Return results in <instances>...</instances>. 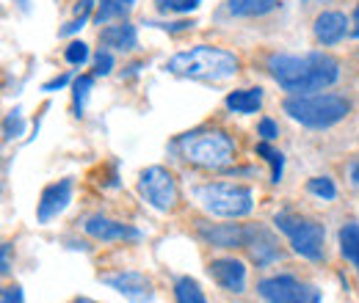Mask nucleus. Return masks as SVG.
<instances>
[{
	"instance_id": "30",
	"label": "nucleus",
	"mask_w": 359,
	"mask_h": 303,
	"mask_svg": "<svg viewBox=\"0 0 359 303\" xmlns=\"http://www.w3.org/2000/svg\"><path fill=\"white\" fill-rule=\"evenodd\" d=\"M0 303H25V293H22V287H17V284L6 287V290H3V295H0Z\"/></svg>"
},
{
	"instance_id": "38",
	"label": "nucleus",
	"mask_w": 359,
	"mask_h": 303,
	"mask_svg": "<svg viewBox=\"0 0 359 303\" xmlns=\"http://www.w3.org/2000/svg\"><path fill=\"white\" fill-rule=\"evenodd\" d=\"M72 303H97V301H89V298H75Z\"/></svg>"
},
{
	"instance_id": "7",
	"label": "nucleus",
	"mask_w": 359,
	"mask_h": 303,
	"mask_svg": "<svg viewBox=\"0 0 359 303\" xmlns=\"http://www.w3.org/2000/svg\"><path fill=\"white\" fill-rule=\"evenodd\" d=\"M138 196L158 213H172L177 207L180 190L175 174L163 166H149L138 174Z\"/></svg>"
},
{
	"instance_id": "35",
	"label": "nucleus",
	"mask_w": 359,
	"mask_h": 303,
	"mask_svg": "<svg viewBox=\"0 0 359 303\" xmlns=\"http://www.w3.org/2000/svg\"><path fill=\"white\" fill-rule=\"evenodd\" d=\"M94 6H97L94 0H78V3H75V14H78V17H91V8H94Z\"/></svg>"
},
{
	"instance_id": "28",
	"label": "nucleus",
	"mask_w": 359,
	"mask_h": 303,
	"mask_svg": "<svg viewBox=\"0 0 359 303\" xmlns=\"http://www.w3.org/2000/svg\"><path fill=\"white\" fill-rule=\"evenodd\" d=\"M111 72H114V52L102 47V50L94 55V78H105V75H111Z\"/></svg>"
},
{
	"instance_id": "23",
	"label": "nucleus",
	"mask_w": 359,
	"mask_h": 303,
	"mask_svg": "<svg viewBox=\"0 0 359 303\" xmlns=\"http://www.w3.org/2000/svg\"><path fill=\"white\" fill-rule=\"evenodd\" d=\"M91 86H94V75H81V78H75V83H72V108H75L78 116H81L83 108H86Z\"/></svg>"
},
{
	"instance_id": "10",
	"label": "nucleus",
	"mask_w": 359,
	"mask_h": 303,
	"mask_svg": "<svg viewBox=\"0 0 359 303\" xmlns=\"http://www.w3.org/2000/svg\"><path fill=\"white\" fill-rule=\"evenodd\" d=\"M72 193H75V182L67 176V179H58L53 185H47L39 196V204H36V220L39 223H50L61 216L69 202H72Z\"/></svg>"
},
{
	"instance_id": "21",
	"label": "nucleus",
	"mask_w": 359,
	"mask_h": 303,
	"mask_svg": "<svg viewBox=\"0 0 359 303\" xmlns=\"http://www.w3.org/2000/svg\"><path fill=\"white\" fill-rule=\"evenodd\" d=\"M175 301L177 303H208L202 287L191 276H180L175 281Z\"/></svg>"
},
{
	"instance_id": "24",
	"label": "nucleus",
	"mask_w": 359,
	"mask_h": 303,
	"mask_svg": "<svg viewBox=\"0 0 359 303\" xmlns=\"http://www.w3.org/2000/svg\"><path fill=\"white\" fill-rule=\"evenodd\" d=\"M307 190L318 196V199H323V202H332L334 196H337V185L329 179V176H313L310 182H307Z\"/></svg>"
},
{
	"instance_id": "8",
	"label": "nucleus",
	"mask_w": 359,
	"mask_h": 303,
	"mask_svg": "<svg viewBox=\"0 0 359 303\" xmlns=\"http://www.w3.org/2000/svg\"><path fill=\"white\" fill-rule=\"evenodd\" d=\"M257 293L266 303H320V290L315 284L299 281L296 276H271L257 281Z\"/></svg>"
},
{
	"instance_id": "37",
	"label": "nucleus",
	"mask_w": 359,
	"mask_h": 303,
	"mask_svg": "<svg viewBox=\"0 0 359 303\" xmlns=\"http://www.w3.org/2000/svg\"><path fill=\"white\" fill-rule=\"evenodd\" d=\"M348 174H351V182H354V185H359V160H354V163H351Z\"/></svg>"
},
{
	"instance_id": "16",
	"label": "nucleus",
	"mask_w": 359,
	"mask_h": 303,
	"mask_svg": "<svg viewBox=\"0 0 359 303\" xmlns=\"http://www.w3.org/2000/svg\"><path fill=\"white\" fill-rule=\"evenodd\" d=\"M100 44L105 50H119V52H130L138 47V31L128 20H119L116 25H108L100 31Z\"/></svg>"
},
{
	"instance_id": "34",
	"label": "nucleus",
	"mask_w": 359,
	"mask_h": 303,
	"mask_svg": "<svg viewBox=\"0 0 359 303\" xmlns=\"http://www.w3.org/2000/svg\"><path fill=\"white\" fill-rule=\"evenodd\" d=\"M86 20H89V17H78V20H72L69 25H64V28H61V36H69V34H78V31H81V28L86 25Z\"/></svg>"
},
{
	"instance_id": "2",
	"label": "nucleus",
	"mask_w": 359,
	"mask_h": 303,
	"mask_svg": "<svg viewBox=\"0 0 359 303\" xmlns=\"http://www.w3.org/2000/svg\"><path fill=\"white\" fill-rule=\"evenodd\" d=\"M241 61L235 52L224 47H210V44H196L191 50L175 52L166 61V72L177 78H191V80H226L238 72Z\"/></svg>"
},
{
	"instance_id": "20",
	"label": "nucleus",
	"mask_w": 359,
	"mask_h": 303,
	"mask_svg": "<svg viewBox=\"0 0 359 303\" xmlns=\"http://www.w3.org/2000/svg\"><path fill=\"white\" fill-rule=\"evenodd\" d=\"M337 240H340V254L354 265V270L359 276V223H346L340 229Z\"/></svg>"
},
{
	"instance_id": "11",
	"label": "nucleus",
	"mask_w": 359,
	"mask_h": 303,
	"mask_svg": "<svg viewBox=\"0 0 359 303\" xmlns=\"http://www.w3.org/2000/svg\"><path fill=\"white\" fill-rule=\"evenodd\" d=\"M196 234H199V240H205L208 246H216V248H246L249 226L199 220V223H196Z\"/></svg>"
},
{
	"instance_id": "36",
	"label": "nucleus",
	"mask_w": 359,
	"mask_h": 303,
	"mask_svg": "<svg viewBox=\"0 0 359 303\" xmlns=\"http://www.w3.org/2000/svg\"><path fill=\"white\" fill-rule=\"evenodd\" d=\"M351 25H354V28H351V36L359 39V6L354 8V14H351Z\"/></svg>"
},
{
	"instance_id": "3",
	"label": "nucleus",
	"mask_w": 359,
	"mask_h": 303,
	"mask_svg": "<svg viewBox=\"0 0 359 303\" xmlns=\"http://www.w3.org/2000/svg\"><path fill=\"white\" fill-rule=\"evenodd\" d=\"M175 149L185 163L205 171H222L235 160V141L224 130H213V127L180 135L175 141Z\"/></svg>"
},
{
	"instance_id": "5",
	"label": "nucleus",
	"mask_w": 359,
	"mask_h": 303,
	"mask_svg": "<svg viewBox=\"0 0 359 303\" xmlns=\"http://www.w3.org/2000/svg\"><path fill=\"white\" fill-rule=\"evenodd\" d=\"M196 204L213 218H246L255 210V193L246 185L232 182H208L194 190Z\"/></svg>"
},
{
	"instance_id": "15",
	"label": "nucleus",
	"mask_w": 359,
	"mask_h": 303,
	"mask_svg": "<svg viewBox=\"0 0 359 303\" xmlns=\"http://www.w3.org/2000/svg\"><path fill=\"white\" fill-rule=\"evenodd\" d=\"M246 248H249V257L257 267H266L271 262H276L282 257L279 251V243L273 240L269 229L263 226H249V234H246Z\"/></svg>"
},
{
	"instance_id": "26",
	"label": "nucleus",
	"mask_w": 359,
	"mask_h": 303,
	"mask_svg": "<svg viewBox=\"0 0 359 303\" xmlns=\"http://www.w3.org/2000/svg\"><path fill=\"white\" fill-rule=\"evenodd\" d=\"M22 132H25V119H22V113H20V111H11V113L6 116V122H3V138L11 141V138H20Z\"/></svg>"
},
{
	"instance_id": "22",
	"label": "nucleus",
	"mask_w": 359,
	"mask_h": 303,
	"mask_svg": "<svg viewBox=\"0 0 359 303\" xmlns=\"http://www.w3.org/2000/svg\"><path fill=\"white\" fill-rule=\"evenodd\" d=\"M255 152H257L263 160H269L271 182H279V179H282V174H285V155H282L279 149H273V146H271V141H260V143L255 146Z\"/></svg>"
},
{
	"instance_id": "29",
	"label": "nucleus",
	"mask_w": 359,
	"mask_h": 303,
	"mask_svg": "<svg viewBox=\"0 0 359 303\" xmlns=\"http://www.w3.org/2000/svg\"><path fill=\"white\" fill-rule=\"evenodd\" d=\"M257 135H260L263 141H273V138L279 135L276 122H273V119H260V125H257Z\"/></svg>"
},
{
	"instance_id": "17",
	"label": "nucleus",
	"mask_w": 359,
	"mask_h": 303,
	"mask_svg": "<svg viewBox=\"0 0 359 303\" xmlns=\"http://www.w3.org/2000/svg\"><path fill=\"white\" fill-rule=\"evenodd\" d=\"M224 105L232 113H243V116L257 113L263 105V88H235L226 94Z\"/></svg>"
},
{
	"instance_id": "25",
	"label": "nucleus",
	"mask_w": 359,
	"mask_h": 303,
	"mask_svg": "<svg viewBox=\"0 0 359 303\" xmlns=\"http://www.w3.org/2000/svg\"><path fill=\"white\" fill-rule=\"evenodd\" d=\"M64 58H67V64H72V66H83V64L91 58L89 44L86 42H69L67 44V50H64Z\"/></svg>"
},
{
	"instance_id": "31",
	"label": "nucleus",
	"mask_w": 359,
	"mask_h": 303,
	"mask_svg": "<svg viewBox=\"0 0 359 303\" xmlns=\"http://www.w3.org/2000/svg\"><path fill=\"white\" fill-rule=\"evenodd\" d=\"M152 25H155V28H163V31H172V34H180V31H188L194 22L180 20V22H166V25H163V22H152Z\"/></svg>"
},
{
	"instance_id": "6",
	"label": "nucleus",
	"mask_w": 359,
	"mask_h": 303,
	"mask_svg": "<svg viewBox=\"0 0 359 303\" xmlns=\"http://www.w3.org/2000/svg\"><path fill=\"white\" fill-rule=\"evenodd\" d=\"M276 229L287 234L293 251L299 257L310 262H323V240H326V229L313 220V218L293 216V213H276L273 218Z\"/></svg>"
},
{
	"instance_id": "9",
	"label": "nucleus",
	"mask_w": 359,
	"mask_h": 303,
	"mask_svg": "<svg viewBox=\"0 0 359 303\" xmlns=\"http://www.w3.org/2000/svg\"><path fill=\"white\" fill-rule=\"evenodd\" d=\"M100 281L111 290H116L119 295H125L130 303H149L155 290H152V281L138 273V270H119V273H105L100 276Z\"/></svg>"
},
{
	"instance_id": "1",
	"label": "nucleus",
	"mask_w": 359,
	"mask_h": 303,
	"mask_svg": "<svg viewBox=\"0 0 359 303\" xmlns=\"http://www.w3.org/2000/svg\"><path fill=\"white\" fill-rule=\"evenodd\" d=\"M266 69L273 83L287 94H315L340 80V61L323 50L304 55L273 52L266 61Z\"/></svg>"
},
{
	"instance_id": "12",
	"label": "nucleus",
	"mask_w": 359,
	"mask_h": 303,
	"mask_svg": "<svg viewBox=\"0 0 359 303\" xmlns=\"http://www.w3.org/2000/svg\"><path fill=\"white\" fill-rule=\"evenodd\" d=\"M83 232L100 240V243H130V240H141V229H135L130 223H119V220H111L105 216H91L83 220Z\"/></svg>"
},
{
	"instance_id": "18",
	"label": "nucleus",
	"mask_w": 359,
	"mask_h": 303,
	"mask_svg": "<svg viewBox=\"0 0 359 303\" xmlns=\"http://www.w3.org/2000/svg\"><path fill=\"white\" fill-rule=\"evenodd\" d=\"M276 8H279V0H226V11L232 17H243V20L266 17Z\"/></svg>"
},
{
	"instance_id": "14",
	"label": "nucleus",
	"mask_w": 359,
	"mask_h": 303,
	"mask_svg": "<svg viewBox=\"0 0 359 303\" xmlns=\"http://www.w3.org/2000/svg\"><path fill=\"white\" fill-rule=\"evenodd\" d=\"M208 273H210V279L222 290H226V293L241 295L246 290V265L241 260H235V257H219V260H213L208 265Z\"/></svg>"
},
{
	"instance_id": "4",
	"label": "nucleus",
	"mask_w": 359,
	"mask_h": 303,
	"mask_svg": "<svg viewBox=\"0 0 359 303\" xmlns=\"http://www.w3.org/2000/svg\"><path fill=\"white\" fill-rule=\"evenodd\" d=\"M282 111L293 122H299L302 127L329 130V127L340 125L351 113V102L346 97H340V94H323V91H315V94H290L282 102Z\"/></svg>"
},
{
	"instance_id": "19",
	"label": "nucleus",
	"mask_w": 359,
	"mask_h": 303,
	"mask_svg": "<svg viewBox=\"0 0 359 303\" xmlns=\"http://www.w3.org/2000/svg\"><path fill=\"white\" fill-rule=\"evenodd\" d=\"M133 8H135V0H97L94 22L97 25H108L114 20H128Z\"/></svg>"
},
{
	"instance_id": "13",
	"label": "nucleus",
	"mask_w": 359,
	"mask_h": 303,
	"mask_svg": "<svg viewBox=\"0 0 359 303\" xmlns=\"http://www.w3.org/2000/svg\"><path fill=\"white\" fill-rule=\"evenodd\" d=\"M315 42L323 47H334L351 34V20L343 11H320L313 22Z\"/></svg>"
},
{
	"instance_id": "32",
	"label": "nucleus",
	"mask_w": 359,
	"mask_h": 303,
	"mask_svg": "<svg viewBox=\"0 0 359 303\" xmlns=\"http://www.w3.org/2000/svg\"><path fill=\"white\" fill-rule=\"evenodd\" d=\"M69 83V75H58V78H53V80H47L45 86H42V91L45 94H53V91H58V88H64Z\"/></svg>"
},
{
	"instance_id": "33",
	"label": "nucleus",
	"mask_w": 359,
	"mask_h": 303,
	"mask_svg": "<svg viewBox=\"0 0 359 303\" xmlns=\"http://www.w3.org/2000/svg\"><path fill=\"white\" fill-rule=\"evenodd\" d=\"M0 251H3V267H0V273L8 276L11 273V243H3Z\"/></svg>"
},
{
	"instance_id": "27",
	"label": "nucleus",
	"mask_w": 359,
	"mask_h": 303,
	"mask_svg": "<svg viewBox=\"0 0 359 303\" xmlns=\"http://www.w3.org/2000/svg\"><path fill=\"white\" fill-rule=\"evenodd\" d=\"M202 0H158L161 11H175V14H191L199 8Z\"/></svg>"
}]
</instances>
